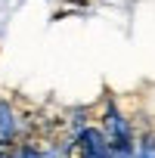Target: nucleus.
Masks as SVG:
<instances>
[{
  "instance_id": "obj_1",
  "label": "nucleus",
  "mask_w": 155,
  "mask_h": 158,
  "mask_svg": "<svg viewBox=\"0 0 155 158\" xmlns=\"http://www.w3.org/2000/svg\"><path fill=\"white\" fill-rule=\"evenodd\" d=\"M99 130H103L109 149H133L136 146V130H133L130 118L118 109L115 99H106L103 115H99Z\"/></svg>"
},
{
  "instance_id": "obj_2",
  "label": "nucleus",
  "mask_w": 155,
  "mask_h": 158,
  "mask_svg": "<svg viewBox=\"0 0 155 158\" xmlns=\"http://www.w3.org/2000/svg\"><path fill=\"white\" fill-rule=\"evenodd\" d=\"M65 158H109V143L99 130V124H81L62 149Z\"/></svg>"
},
{
  "instance_id": "obj_3",
  "label": "nucleus",
  "mask_w": 155,
  "mask_h": 158,
  "mask_svg": "<svg viewBox=\"0 0 155 158\" xmlns=\"http://www.w3.org/2000/svg\"><path fill=\"white\" fill-rule=\"evenodd\" d=\"M22 143V121L10 99H0V146H19Z\"/></svg>"
}]
</instances>
